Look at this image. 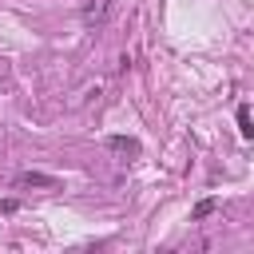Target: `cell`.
Instances as JSON below:
<instances>
[{
  "label": "cell",
  "instance_id": "obj_4",
  "mask_svg": "<svg viewBox=\"0 0 254 254\" xmlns=\"http://www.w3.org/2000/svg\"><path fill=\"white\" fill-rule=\"evenodd\" d=\"M238 123H242V135L250 139V135H254V127H250V111H246V107H238Z\"/></svg>",
  "mask_w": 254,
  "mask_h": 254
},
{
  "label": "cell",
  "instance_id": "obj_2",
  "mask_svg": "<svg viewBox=\"0 0 254 254\" xmlns=\"http://www.w3.org/2000/svg\"><path fill=\"white\" fill-rule=\"evenodd\" d=\"M107 16V0H99V4H87L83 8V24H99Z\"/></svg>",
  "mask_w": 254,
  "mask_h": 254
},
{
  "label": "cell",
  "instance_id": "obj_5",
  "mask_svg": "<svg viewBox=\"0 0 254 254\" xmlns=\"http://www.w3.org/2000/svg\"><path fill=\"white\" fill-rule=\"evenodd\" d=\"M210 210H214V202H210V198H202V202H198V206H194V218H206V214H210Z\"/></svg>",
  "mask_w": 254,
  "mask_h": 254
},
{
  "label": "cell",
  "instance_id": "obj_1",
  "mask_svg": "<svg viewBox=\"0 0 254 254\" xmlns=\"http://www.w3.org/2000/svg\"><path fill=\"white\" fill-rule=\"evenodd\" d=\"M16 187H36V190H60L64 183H60L56 175H44V171H24V175H16Z\"/></svg>",
  "mask_w": 254,
  "mask_h": 254
},
{
  "label": "cell",
  "instance_id": "obj_3",
  "mask_svg": "<svg viewBox=\"0 0 254 254\" xmlns=\"http://www.w3.org/2000/svg\"><path fill=\"white\" fill-rule=\"evenodd\" d=\"M111 151H127V155H139V143H135V139H123V135H115V139H111Z\"/></svg>",
  "mask_w": 254,
  "mask_h": 254
}]
</instances>
